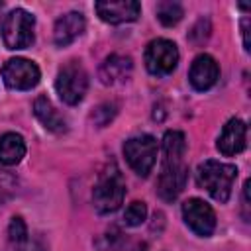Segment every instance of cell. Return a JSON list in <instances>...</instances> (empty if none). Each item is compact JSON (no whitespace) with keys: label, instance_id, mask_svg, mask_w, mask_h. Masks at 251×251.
Returning <instances> with one entry per match:
<instances>
[{"label":"cell","instance_id":"obj_1","mask_svg":"<svg viewBox=\"0 0 251 251\" xmlns=\"http://www.w3.org/2000/svg\"><path fill=\"white\" fill-rule=\"evenodd\" d=\"M186 137L182 131L171 129L163 137V167L157 182V192L165 202H173L184 188L188 167L184 163Z\"/></svg>","mask_w":251,"mask_h":251},{"label":"cell","instance_id":"obj_2","mask_svg":"<svg viewBox=\"0 0 251 251\" xmlns=\"http://www.w3.org/2000/svg\"><path fill=\"white\" fill-rule=\"evenodd\" d=\"M235 178H237V167L235 165L220 163L214 159L200 163V167L196 171L198 184L202 188H206V192L218 202H227Z\"/></svg>","mask_w":251,"mask_h":251},{"label":"cell","instance_id":"obj_3","mask_svg":"<svg viewBox=\"0 0 251 251\" xmlns=\"http://www.w3.org/2000/svg\"><path fill=\"white\" fill-rule=\"evenodd\" d=\"M126 196V182L120 173V169L110 163L98 176L94 190H92V202L98 214H112L116 212Z\"/></svg>","mask_w":251,"mask_h":251},{"label":"cell","instance_id":"obj_4","mask_svg":"<svg viewBox=\"0 0 251 251\" xmlns=\"http://www.w3.org/2000/svg\"><path fill=\"white\" fill-rule=\"evenodd\" d=\"M33 27L35 18L24 10H12L2 22V39L8 49H25L33 43Z\"/></svg>","mask_w":251,"mask_h":251},{"label":"cell","instance_id":"obj_5","mask_svg":"<svg viewBox=\"0 0 251 251\" xmlns=\"http://www.w3.org/2000/svg\"><path fill=\"white\" fill-rule=\"evenodd\" d=\"M55 88L59 98L65 104H78L88 88V75L84 71V67L78 61H69L65 67L59 69L57 80H55Z\"/></svg>","mask_w":251,"mask_h":251},{"label":"cell","instance_id":"obj_6","mask_svg":"<svg viewBox=\"0 0 251 251\" xmlns=\"http://www.w3.org/2000/svg\"><path fill=\"white\" fill-rule=\"evenodd\" d=\"M124 155L127 165L139 176H147L157 161V141L153 135L131 137L124 143Z\"/></svg>","mask_w":251,"mask_h":251},{"label":"cell","instance_id":"obj_7","mask_svg":"<svg viewBox=\"0 0 251 251\" xmlns=\"http://www.w3.org/2000/svg\"><path fill=\"white\" fill-rule=\"evenodd\" d=\"M178 49L169 39H153L145 49V67L155 76H165L176 69Z\"/></svg>","mask_w":251,"mask_h":251},{"label":"cell","instance_id":"obj_8","mask_svg":"<svg viewBox=\"0 0 251 251\" xmlns=\"http://www.w3.org/2000/svg\"><path fill=\"white\" fill-rule=\"evenodd\" d=\"M39 67L24 57L10 59L2 67V80L12 90H29L39 82Z\"/></svg>","mask_w":251,"mask_h":251},{"label":"cell","instance_id":"obj_9","mask_svg":"<svg viewBox=\"0 0 251 251\" xmlns=\"http://www.w3.org/2000/svg\"><path fill=\"white\" fill-rule=\"evenodd\" d=\"M182 218L186 226L200 237H208L216 229V214L200 198H188L182 204Z\"/></svg>","mask_w":251,"mask_h":251},{"label":"cell","instance_id":"obj_10","mask_svg":"<svg viewBox=\"0 0 251 251\" xmlns=\"http://www.w3.org/2000/svg\"><path fill=\"white\" fill-rule=\"evenodd\" d=\"M96 14L100 20L108 24H126L133 22L141 14V6L135 0H116V2H96L94 4Z\"/></svg>","mask_w":251,"mask_h":251},{"label":"cell","instance_id":"obj_11","mask_svg":"<svg viewBox=\"0 0 251 251\" xmlns=\"http://www.w3.org/2000/svg\"><path fill=\"white\" fill-rule=\"evenodd\" d=\"M218 76H220V67H218L216 59L210 55H198L192 61L190 71H188V80H190L192 88L200 90V92L212 88L218 82Z\"/></svg>","mask_w":251,"mask_h":251},{"label":"cell","instance_id":"obj_12","mask_svg":"<svg viewBox=\"0 0 251 251\" xmlns=\"http://www.w3.org/2000/svg\"><path fill=\"white\" fill-rule=\"evenodd\" d=\"M245 137H247V126L241 120L231 118L224 126L216 147H218V151L222 155L231 157V155H237V153H241L245 149Z\"/></svg>","mask_w":251,"mask_h":251},{"label":"cell","instance_id":"obj_13","mask_svg":"<svg viewBox=\"0 0 251 251\" xmlns=\"http://www.w3.org/2000/svg\"><path fill=\"white\" fill-rule=\"evenodd\" d=\"M131 71H133V63L129 57L126 55H110L104 59V63L100 65V71H98V76L102 80V84H108V86H114V84H120V82H126L129 76H131Z\"/></svg>","mask_w":251,"mask_h":251},{"label":"cell","instance_id":"obj_14","mask_svg":"<svg viewBox=\"0 0 251 251\" xmlns=\"http://www.w3.org/2000/svg\"><path fill=\"white\" fill-rule=\"evenodd\" d=\"M86 27L84 16L80 12H69L65 16H61L55 22V29H53V41L59 47H67L71 45Z\"/></svg>","mask_w":251,"mask_h":251},{"label":"cell","instance_id":"obj_15","mask_svg":"<svg viewBox=\"0 0 251 251\" xmlns=\"http://www.w3.org/2000/svg\"><path fill=\"white\" fill-rule=\"evenodd\" d=\"M33 114L43 124L45 129H49L53 133L67 131V120L55 110V106L51 104V100L47 96H37L35 98V102H33Z\"/></svg>","mask_w":251,"mask_h":251},{"label":"cell","instance_id":"obj_16","mask_svg":"<svg viewBox=\"0 0 251 251\" xmlns=\"http://www.w3.org/2000/svg\"><path fill=\"white\" fill-rule=\"evenodd\" d=\"M25 155V143L20 133L8 131L0 135V163L2 165H16Z\"/></svg>","mask_w":251,"mask_h":251},{"label":"cell","instance_id":"obj_17","mask_svg":"<svg viewBox=\"0 0 251 251\" xmlns=\"http://www.w3.org/2000/svg\"><path fill=\"white\" fill-rule=\"evenodd\" d=\"M182 16H184V10H182V6H180L178 2L167 0V2H159V4H157V18H159V22H161L163 25H167V27L176 25V24L182 20Z\"/></svg>","mask_w":251,"mask_h":251},{"label":"cell","instance_id":"obj_18","mask_svg":"<svg viewBox=\"0 0 251 251\" xmlns=\"http://www.w3.org/2000/svg\"><path fill=\"white\" fill-rule=\"evenodd\" d=\"M145 216H147V206L145 202H139V200H133L126 212H124V222L126 226L129 227H135V226H141L145 222Z\"/></svg>","mask_w":251,"mask_h":251},{"label":"cell","instance_id":"obj_19","mask_svg":"<svg viewBox=\"0 0 251 251\" xmlns=\"http://www.w3.org/2000/svg\"><path fill=\"white\" fill-rule=\"evenodd\" d=\"M112 247H114V251H145L147 249L145 241L131 237V235H122V233L114 239Z\"/></svg>","mask_w":251,"mask_h":251},{"label":"cell","instance_id":"obj_20","mask_svg":"<svg viewBox=\"0 0 251 251\" xmlns=\"http://www.w3.org/2000/svg\"><path fill=\"white\" fill-rule=\"evenodd\" d=\"M8 235H10V241L14 245L22 243L27 239V227H25V222L20 218V216H14L10 226H8Z\"/></svg>","mask_w":251,"mask_h":251},{"label":"cell","instance_id":"obj_21","mask_svg":"<svg viewBox=\"0 0 251 251\" xmlns=\"http://www.w3.org/2000/svg\"><path fill=\"white\" fill-rule=\"evenodd\" d=\"M116 116V106L114 104H100L94 112H92V122L98 126V127H104L112 122V118Z\"/></svg>","mask_w":251,"mask_h":251},{"label":"cell","instance_id":"obj_22","mask_svg":"<svg viewBox=\"0 0 251 251\" xmlns=\"http://www.w3.org/2000/svg\"><path fill=\"white\" fill-rule=\"evenodd\" d=\"M208 35H210V22L206 18H200L196 22V25L192 27V31L188 33L190 41H194V43H204L208 39Z\"/></svg>","mask_w":251,"mask_h":251},{"label":"cell","instance_id":"obj_23","mask_svg":"<svg viewBox=\"0 0 251 251\" xmlns=\"http://www.w3.org/2000/svg\"><path fill=\"white\" fill-rule=\"evenodd\" d=\"M16 251H47V249H45V245L41 241L27 237L25 241H22V243L16 245Z\"/></svg>","mask_w":251,"mask_h":251},{"label":"cell","instance_id":"obj_24","mask_svg":"<svg viewBox=\"0 0 251 251\" xmlns=\"http://www.w3.org/2000/svg\"><path fill=\"white\" fill-rule=\"evenodd\" d=\"M241 31H243V45H245V51H249V20H247V18L241 22Z\"/></svg>","mask_w":251,"mask_h":251},{"label":"cell","instance_id":"obj_25","mask_svg":"<svg viewBox=\"0 0 251 251\" xmlns=\"http://www.w3.org/2000/svg\"><path fill=\"white\" fill-rule=\"evenodd\" d=\"M0 10H2V2H0Z\"/></svg>","mask_w":251,"mask_h":251}]
</instances>
